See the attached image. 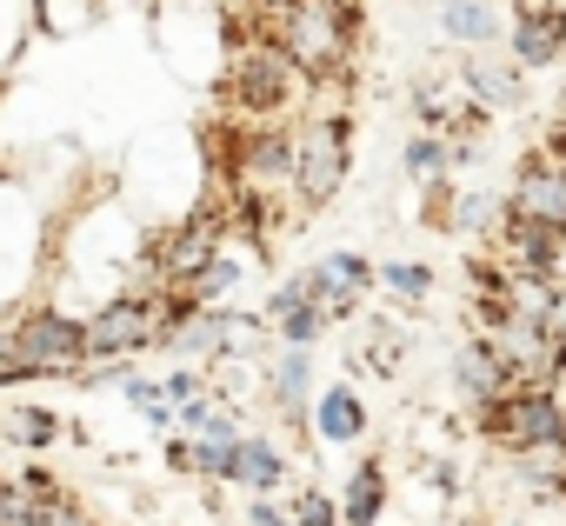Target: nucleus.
Returning a JSON list of instances; mask_svg holds the SVG:
<instances>
[{
    "label": "nucleus",
    "mask_w": 566,
    "mask_h": 526,
    "mask_svg": "<svg viewBox=\"0 0 566 526\" xmlns=\"http://www.w3.org/2000/svg\"><path fill=\"white\" fill-rule=\"evenodd\" d=\"M354 34H360L354 0H280V21H273V48L307 81H340L354 61Z\"/></svg>",
    "instance_id": "nucleus-1"
},
{
    "label": "nucleus",
    "mask_w": 566,
    "mask_h": 526,
    "mask_svg": "<svg viewBox=\"0 0 566 526\" xmlns=\"http://www.w3.org/2000/svg\"><path fill=\"white\" fill-rule=\"evenodd\" d=\"M8 340H14V360H21V380H74L87 367V327L81 314L54 307V301H21L8 314Z\"/></svg>",
    "instance_id": "nucleus-2"
},
{
    "label": "nucleus",
    "mask_w": 566,
    "mask_h": 526,
    "mask_svg": "<svg viewBox=\"0 0 566 526\" xmlns=\"http://www.w3.org/2000/svg\"><path fill=\"white\" fill-rule=\"evenodd\" d=\"M347 167H354L347 114H307L301 134H294V180H287V193L301 207H327L347 187Z\"/></svg>",
    "instance_id": "nucleus-3"
},
{
    "label": "nucleus",
    "mask_w": 566,
    "mask_h": 526,
    "mask_svg": "<svg viewBox=\"0 0 566 526\" xmlns=\"http://www.w3.org/2000/svg\"><path fill=\"white\" fill-rule=\"evenodd\" d=\"M480 433L506 453H559L566 446V413L546 387H506L500 400L480 407Z\"/></svg>",
    "instance_id": "nucleus-4"
},
{
    "label": "nucleus",
    "mask_w": 566,
    "mask_h": 526,
    "mask_svg": "<svg viewBox=\"0 0 566 526\" xmlns=\"http://www.w3.org/2000/svg\"><path fill=\"white\" fill-rule=\"evenodd\" d=\"M486 354L500 360V374L513 380V387H546L553 380V367H559V340L533 320V314H513V307H500V301H486Z\"/></svg>",
    "instance_id": "nucleus-5"
},
{
    "label": "nucleus",
    "mask_w": 566,
    "mask_h": 526,
    "mask_svg": "<svg viewBox=\"0 0 566 526\" xmlns=\"http://www.w3.org/2000/svg\"><path fill=\"white\" fill-rule=\"evenodd\" d=\"M301 81H307V74L280 54L273 41H266V48H240L233 67H227V94H233L240 114H280V107H294Z\"/></svg>",
    "instance_id": "nucleus-6"
},
{
    "label": "nucleus",
    "mask_w": 566,
    "mask_h": 526,
    "mask_svg": "<svg viewBox=\"0 0 566 526\" xmlns=\"http://www.w3.org/2000/svg\"><path fill=\"white\" fill-rule=\"evenodd\" d=\"M233 173H240V187L247 193H287V180H294V134L287 127H253L247 140H240V154H233Z\"/></svg>",
    "instance_id": "nucleus-7"
},
{
    "label": "nucleus",
    "mask_w": 566,
    "mask_h": 526,
    "mask_svg": "<svg viewBox=\"0 0 566 526\" xmlns=\"http://www.w3.org/2000/svg\"><path fill=\"white\" fill-rule=\"evenodd\" d=\"M506 220H539L566 233V167L559 160H526L513 193H506Z\"/></svg>",
    "instance_id": "nucleus-8"
},
{
    "label": "nucleus",
    "mask_w": 566,
    "mask_h": 526,
    "mask_svg": "<svg viewBox=\"0 0 566 526\" xmlns=\"http://www.w3.org/2000/svg\"><path fill=\"white\" fill-rule=\"evenodd\" d=\"M367 287H374V267H367L360 253H327L321 267L307 274V301H314L327 320H347V314L360 307Z\"/></svg>",
    "instance_id": "nucleus-9"
},
{
    "label": "nucleus",
    "mask_w": 566,
    "mask_h": 526,
    "mask_svg": "<svg viewBox=\"0 0 566 526\" xmlns=\"http://www.w3.org/2000/svg\"><path fill=\"white\" fill-rule=\"evenodd\" d=\"M220 480L227 486H247V493H273L280 480H287V460H280V446L266 433H240L220 460Z\"/></svg>",
    "instance_id": "nucleus-10"
},
{
    "label": "nucleus",
    "mask_w": 566,
    "mask_h": 526,
    "mask_svg": "<svg viewBox=\"0 0 566 526\" xmlns=\"http://www.w3.org/2000/svg\"><path fill=\"white\" fill-rule=\"evenodd\" d=\"M566 54V8H526L513 21V61L520 67H553Z\"/></svg>",
    "instance_id": "nucleus-11"
},
{
    "label": "nucleus",
    "mask_w": 566,
    "mask_h": 526,
    "mask_svg": "<svg viewBox=\"0 0 566 526\" xmlns=\"http://www.w3.org/2000/svg\"><path fill=\"white\" fill-rule=\"evenodd\" d=\"M453 387H460L473 407H486V400H500L513 380L500 374V360L486 354V340H460V347H453Z\"/></svg>",
    "instance_id": "nucleus-12"
},
{
    "label": "nucleus",
    "mask_w": 566,
    "mask_h": 526,
    "mask_svg": "<svg viewBox=\"0 0 566 526\" xmlns=\"http://www.w3.org/2000/svg\"><path fill=\"white\" fill-rule=\"evenodd\" d=\"M0 440L21 446V453H48L61 440V420L41 400H8V407H0Z\"/></svg>",
    "instance_id": "nucleus-13"
},
{
    "label": "nucleus",
    "mask_w": 566,
    "mask_h": 526,
    "mask_svg": "<svg viewBox=\"0 0 566 526\" xmlns=\"http://www.w3.org/2000/svg\"><path fill=\"white\" fill-rule=\"evenodd\" d=\"M266 380H273V407L301 420L307 413V387H314V347H287L266 367Z\"/></svg>",
    "instance_id": "nucleus-14"
},
{
    "label": "nucleus",
    "mask_w": 566,
    "mask_h": 526,
    "mask_svg": "<svg viewBox=\"0 0 566 526\" xmlns=\"http://www.w3.org/2000/svg\"><path fill=\"white\" fill-rule=\"evenodd\" d=\"M314 433L334 440V446L360 440V433H367V407H360V393H354V387H327L321 407H314Z\"/></svg>",
    "instance_id": "nucleus-15"
},
{
    "label": "nucleus",
    "mask_w": 566,
    "mask_h": 526,
    "mask_svg": "<svg viewBox=\"0 0 566 526\" xmlns=\"http://www.w3.org/2000/svg\"><path fill=\"white\" fill-rule=\"evenodd\" d=\"M380 506H387V466H380V460H360L354 480H347V513H340V526H374Z\"/></svg>",
    "instance_id": "nucleus-16"
},
{
    "label": "nucleus",
    "mask_w": 566,
    "mask_h": 526,
    "mask_svg": "<svg viewBox=\"0 0 566 526\" xmlns=\"http://www.w3.org/2000/svg\"><path fill=\"white\" fill-rule=\"evenodd\" d=\"M34 28H41V0H0V74L14 67V54L28 48Z\"/></svg>",
    "instance_id": "nucleus-17"
},
{
    "label": "nucleus",
    "mask_w": 566,
    "mask_h": 526,
    "mask_svg": "<svg viewBox=\"0 0 566 526\" xmlns=\"http://www.w3.org/2000/svg\"><path fill=\"white\" fill-rule=\"evenodd\" d=\"M440 28H447L453 41H493V34H500V14L486 8V0H447V8H440Z\"/></svg>",
    "instance_id": "nucleus-18"
},
{
    "label": "nucleus",
    "mask_w": 566,
    "mask_h": 526,
    "mask_svg": "<svg viewBox=\"0 0 566 526\" xmlns=\"http://www.w3.org/2000/svg\"><path fill=\"white\" fill-rule=\"evenodd\" d=\"M327 327H334V320H327V314H321L314 301H301V307H287V314H273V334L287 340V347H314V340H321Z\"/></svg>",
    "instance_id": "nucleus-19"
},
{
    "label": "nucleus",
    "mask_w": 566,
    "mask_h": 526,
    "mask_svg": "<svg viewBox=\"0 0 566 526\" xmlns=\"http://www.w3.org/2000/svg\"><path fill=\"white\" fill-rule=\"evenodd\" d=\"M447 167H453V147H447L440 134H413V140H407V173H413V180H440Z\"/></svg>",
    "instance_id": "nucleus-20"
},
{
    "label": "nucleus",
    "mask_w": 566,
    "mask_h": 526,
    "mask_svg": "<svg viewBox=\"0 0 566 526\" xmlns=\"http://www.w3.org/2000/svg\"><path fill=\"white\" fill-rule=\"evenodd\" d=\"M380 281H387L400 301H427V287H433V274L420 267V260H394V267H380Z\"/></svg>",
    "instance_id": "nucleus-21"
},
{
    "label": "nucleus",
    "mask_w": 566,
    "mask_h": 526,
    "mask_svg": "<svg viewBox=\"0 0 566 526\" xmlns=\"http://www.w3.org/2000/svg\"><path fill=\"white\" fill-rule=\"evenodd\" d=\"M294 526H340V506L321 493V486H307V493H294V513H287Z\"/></svg>",
    "instance_id": "nucleus-22"
},
{
    "label": "nucleus",
    "mask_w": 566,
    "mask_h": 526,
    "mask_svg": "<svg viewBox=\"0 0 566 526\" xmlns=\"http://www.w3.org/2000/svg\"><path fill=\"white\" fill-rule=\"evenodd\" d=\"M493 213H500V207H493L486 193H460V200H453V220H447V227H460V233H480V227H493Z\"/></svg>",
    "instance_id": "nucleus-23"
},
{
    "label": "nucleus",
    "mask_w": 566,
    "mask_h": 526,
    "mask_svg": "<svg viewBox=\"0 0 566 526\" xmlns=\"http://www.w3.org/2000/svg\"><path fill=\"white\" fill-rule=\"evenodd\" d=\"M200 393H207V374H200V367H174V374L160 380V400H167V407H187V400H200Z\"/></svg>",
    "instance_id": "nucleus-24"
},
{
    "label": "nucleus",
    "mask_w": 566,
    "mask_h": 526,
    "mask_svg": "<svg viewBox=\"0 0 566 526\" xmlns=\"http://www.w3.org/2000/svg\"><path fill=\"white\" fill-rule=\"evenodd\" d=\"M301 301H307V274H301V281H280L273 301H266V314H287V307H301Z\"/></svg>",
    "instance_id": "nucleus-25"
},
{
    "label": "nucleus",
    "mask_w": 566,
    "mask_h": 526,
    "mask_svg": "<svg viewBox=\"0 0 566 526\" xmlns=\"http://www.w3.org/2000/svg\"><path fill=\"white\" fill-rule=\"evenodd\" d=\"M247 526H294V519L280 513V506H273L266 493H253V506H247Z\"/></svg>",
    "instance_id": "nucleus-26"
},
{
    "label": "nucleus",
    "mask_w": 566,
    "mask_h": 526,
    "mask_svg": "<svg viewBox=\"0 0 566 526\" xmlns=\"http://www.w3.org/2000/svg\"><path fill=\"white\" fill-rule=\"evenodd\" d=\"M21 380V360H14V340H8V320H0V387Z\"/></svg>",
    "instance_id": "nucleus-27"
},
{
    "label": "nucleus",
    "mask_w": 566,
    "mask_h": 526,
    "mask_svg": "<svg viewBox=\"0 0 566 526\" xmlns=\"http://www.w3.org/2000/svg\"><path fill=\"white\" fill-rule=\"evenodd\" d=\"M167 466L174 473H193V440H167Z\"/></svg>",
    "instance_id": "nucleus-28"
},
{
    "label": "nucleus",
    "mask_w": 566,
    "mask_h": 526,
    "mask_svg": "<svg viewBox=\"0 0 566 526\" xmlns=\"http://www.w3.org/2000/svg\"><path fill=\"white\" fill-rule=\"evenodd\" d=\"M559 486H566V480H559Z\"/></svg>",
    "instance_id": "nucleus-29"
}]
</instances>
